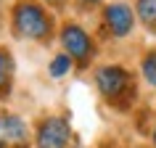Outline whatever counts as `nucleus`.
<instances>
[{"instance_id": "f257e3e1", "label": "nucleus", "mask_w": 156, "mask_h": 148, "mask_svg": "<svg viewBox=\"0 0 156 148\" xmlns=\"http://www.w3.org/2000/svg\"><path fill=\"white\" fill-rule=\"evenodd\" d=\"M53 29V19L40 3L34 0H19L13 5V32L29 40H45Z\"/></svg>"}, {"instance_id": "f03ea898", "label": "nucleus", "mask_w": 156, "mask_h": 148, "mask_svg": "<svg viewBox=\"0 0 156 148\" xmlns=\"http://www.w3.org/2000/svg\"><path fill=\"white\" fill-rule=\"evenodd\" d=\"M95 85H98V90L103 93V98H108V100L127 98V95L135 90V82H132L130 72L122 69V66H103V69H98Z\"/></svg>"}, {"instance_id": "7ed1b4c3", "label": "nucleus", "mask_w": 156, "mask_h": 148, "mask_svg": "<svg viewBox=\"0 0 156 148\" xmlns=\"http://www.w3.org/2000/svg\"><path fill=\"white\" fill-rule=\"evenodd\" d=\"M61 45H64V50L72 58H77L80 64H87L93 58V53H95L93 40L87 37V32H85L82 26H77V24H66L64 29H61Z\"/></svg>"}, {"instance_id": "20e7f679", "label": "nucleus", "mask_w": 156, "mask_h": 148, "mask_svg": "<svg viewBox=\"0 0 156 148\" xmlns=\"http://www.w3.org/2000/svg\"><path fill=\"white\" fill-rule=\"evenodd\" d=\"M69 140V122L64 116H48L37 127V148H64Z\"/></svg>"}, {"instance_id": "39448f33", "label": "nucleus", "mask_w": 156, "mask_h": 148, "mask_svg": "<svg viewBox=\"0 0 156 148\" xmlns=\"http://www.w3.org/2000/svg\"><path fill=\"white\" fill-rule=\"evenodd\" d=\"M0 148H29V130L16 114H0Z\"/></svg>"}, {"instance_id": "423d86ee", "label": "nucleus", "mask_w": 156, "mask_h": 148, "mask_svg": "<svg viewBox=\"0 0 156 148\" xmlns=\"http://www.w3.org/2000/svg\"><path fill=\"white\" fill-rule=\"evenodd\" d=\"M103 19H106L108 29H111L116 37H124V34H130L132 24H135L132 8H130V5H124V3H111V5L103 11Z\"/></svg>"}, {"instance_id": "0eeeda50", "label": "nucleus", "mask_w": 156, "mask_h": 148, "mask_svg": "<svg viewBox=\"0 0 156 148\" xmlns=\"http://www.w3.org/2000/svg\"><path fill=\"white\" fill-rule=\"evenodd\" d=\"M13 82V58L5 48H0V98H8Z\"/></svg>"}, {"instance_id": "6e6552de", "label": "nucleus", "mask_w": 156, "mask_h": 148, "mask_svg": "<svg viewBox=\"0 0 156 148\" xmlns=\"http://www.w3.org/2000/svg\"><path fill=\"white\" fill-rule=\"evenodd\" d=\"M138 16L156 34V0H138Z\"/></svg>"}, {"instance_id": "1a4fd4ad", "label": "nucleus", "mask_w": 156, "mask_h": 148, "mask_svg": "<svg viewBox=\"0 0 156 148\" xmlns=\"http://www.w3.org/2000/svg\"><path fill=\"white\" fill-rule=\"evenodd\" d=\"M69 69H72V56H69V53H58V56L50 61V77H56V79L66 77Z\"/></svg>"}, {"instance_id": "9d476101", "label": "nucleus", "mask_w": 156, "mask_h": 148, "mask_svg": "<svg viewBox=\"0 0 156 148\" xmlns=\"http://www.w3.org/2000/svg\"><path fill=\"white\" fill-rule=\"evenodd\" d=\"M143 74L151 85H156V50H151L146 58H143Z\"/></svg>"}, {"instance_id": "9b49d317", "label": "nucleus", "mask_w": 156, "mask_h": 148, "mask_svg": "<svg viewBox=\"0 0 156 148\" xmlns=\"http://www.w3.org/2000/svg\"><path fill=\"white\" fill-rule=\"evenodd\" d=\"M82 3H98V0H82Z\"/></svg>"}, {"instance_id": "f8f14e48", "label": "nucleus", "mask_w": 156, "mask_h": 148, "mask_svg": "<svg viewBox=\"0 0 156 148\" xmlns=\"http://www.w3.org/2000/svg\"><path fill=\"white\" fill-rule=\"evenodd\" d=\"M50 3H61V0H50Z\"/></svg>"}, {"instance_id": "ddd939ff", "label": "nucleus", "mask_w": 156, "mask_h": 148, "mask_svg": "<svg viewBox=\"0 0 156 148\" xmlns=\"http://www.w3.org/2000/svg\"><path fill=\"white\" fill-rule=\"evenodd\" d=\"M154 140H156V132H154Z\"/></svg>"}]
</instances>
